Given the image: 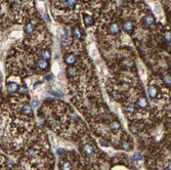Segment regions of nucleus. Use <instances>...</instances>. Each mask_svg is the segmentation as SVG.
<instances>
[{
  "label": "nucleus",
  "instance_id": "obj_3",
  "mask_svg": "<svg viewBox=\"0 0 171 170\" xmlns=\"http://www.w3.org/2000/svg\"><path fill=\"white\" fill-rule=\"evenodd\" d=\"M108 29H109V33L111 35L114 36H118L121 34V28L120 25L118 24V22L114 20V22H111L108 26Z\"/></svg>",
  "mask_w": 171,
  "mask_h": 170
},
{
  "label": "nucleus",
  "instance_id": "obj_6",
  "mask_svg": "<svg viewBox=\"0 0 171 170\" xmlns=\"http://www.w3.org/2000/svg\"><path fill=\"white\" fill-rule=\"evenodd\" d=\"M122 27H123L124 31H125L126 33H128L129 35L133 34L134 29H135V25H134V23H133V20H124L123 24H122Z\"/></svg>",
  "mask_w": 171,
  "mask_h": 170
},
{
  "label": "nucleus",
  "instance_id": "obj_2",
  "mask_svg": "<svg viewBox=\"0 0 171 170\" xmlns=\"http://www.w3.org/2000/svg\"><path fill=\"white\" fill-rule=\"evenodd\" d=\"M119 148L124 151H131L133 148V143L131 141V138L126 135L122 136L119 141Z\"/></svg>",
  "mask_w": 171,
  "mask_h": 170
},
{
  "label": "nucleus",
  "instance_id": "obj_17",
  "mask_svg": "<svg viewBox=\"0 0 171 170\" xmlns=\"http://www.w3.org/2000/svg\"><path fill=\"white\" fill-rule=\"evenodd\" d=\"M45 78L47 79V80H50V79H51V75L49 74V75H47V77H45Z\"/></svg>",
  "mask_w": 171,
  "mask_h": 170
},
{
  "label": "nucleus",
  "instance_id": "obj_16",
  "mask_svg": "<svg viewBox=\"0 0 171 170\" xmlns=\"http://www.w3.org/2000/svg\"><path fill=\"white\" fill-rule=\"evenodd\" d=\"M32 105H34V107H38V105H39V102H37V100H33Z\"/></svg>",
  "mask_w": 171,
  "mask_h": 170
},
{
  "label": "nucleus",
  "instance_id": "obj_5",
  "mask_svg": "<svg viewBox=\"0 0 171 170\" xmlns=\"http://www.w3.org/2000/svg\"><path fill=\"white\" fill-rule=\"evenodd\" d=\"M141 22H142V26H144V27L151 28L155 25L156 20H155V17L152 14H147V15H144V17L141 19Z\"/></svg>",
  "mask_w": 171,
  "mask_h": 170
},
{
  "label": "nucleus",
  "instance_id": "obj_8",
  "mask_svg": "<svg viewBox=\"0 0 171 170\" xmlns=\"http://www.w3.org/2000/svg\"><path fill=\"white\" fill-rule=\"evenodd\" d=\"M36 68L37 70H39V72H44V71H47L49 69V63L45 60H37V63H36Z\"/></svg>",
  "mask_w": 171,
  "mask_h": 170
},
{
  "label": "nucleus",
  "instance_id": "obj_12",
  "mask_svg": "<svg viewBox=\"0 0 171 170\" xmlns=\"http://www.w3.org/2000/svg\"><path fill=\"white\" fill-rule=\"evenodd\" d=\"M40 55V58H42V60H45L49 61V60L51 58V53H50V50L49 49H46V48H43V49L40 50L39 52Z\"/></svg>",
  "mask_w": 171,
  "mask_h": 170
},
{
  "label": "nucleus",
  "instance_id": "obj_14",
  "mask_svg": "<svg viewBox=\"0 0 171 170\" xmlns=\"http://www.w3.org/2000/svg\"><path fill=\"white\" fill-rule=\"evenodd\" d=\"M141 153H137V154H135V155L133 156V159H134V160H139V159H141Z\"/></svg>",
  "mask_w": 171,
  "mask_h": 170
},
{
  "label": "nucleus",
  "instance_id": "obj_7",
  "mask_svg": "<svg viewBox=\"0 0 171 170\" xmlns=\"http://www.w3.org/2000/svg\"><path fill=\"white\" fill-rule=\"evenodd\" d=\"M64 61L69 67L70 66H74L75 64L77 63V55H75L74 52H69V53H67V55H65Z\"/></svg>",
  "mask_w": 171,
  "mask_h": 170
},
{
  "label": "nucleus",
  "instance_id": "obj_10",
  "mask_svg": "<svg viewBox=\"0 0 171 170\" xmlns=\"http://www.w3.org/2000/svg\"><path fill=\"white\" fill-rule=\"evenodd\" d=\"M6 90L8 93L14 94L20 90V85L17 83H15V82H8V83H7V86H6Z\"/></svg>",
  "mask_w": 171,
  "mask_h": 170
},
{
  "label": "nucleus",
  "instance_id": "obj_13",
  "mask_svg": "<svg viewBox=\"0 0 171 170\" xmlns=\"http://www.w3.org/2000/svg\"><path fill=\"white\" fill-rule=\"evenodd\" d=\"M83 31L82 29L80 28V26H76V27H74L73 29V36L74 38H76V39H82L83 38Z\"/></svg>",
  "mask_w": 171,
  "mask_h": 170
},
{
  "label": "nucleus",
  "instance_id": "obj_9",
  "mask_svg": "<svg viewBox=\"0 0 171 170\" xmlns=\"http://www.w3.org/2000/svg\"><path fill=\"white\" fill-rule=\"evenodd\" d=\"M109 127H110V129L112 132H114L116 134V133H118L119 131L121 129V123L119 122L117 119H114L110 122V125H109Z\"/></svg>",
  "mask_w": 171,
  "mask_h": 170
},
{
  "label": "nucleus",
  "instance_id": "obj_1",
  "mask_svg": "<svg viewBox=\"0 0 171 170\" xmlns=\"http://www.w3.org/2000/svg\"><path fill=\"white\" fill-rule=\"evenodd\" d=\"M80 166L79 158L74 152L65 153L61 156L59 160V170H78Z\"/></svg>",
  "mask_w": 171,
  "mask_h": 170
},
{
  "label": "nucleus",
  "instance_id": "obj_11",
  "mask_svg": "<svg viewBox=\"0 0 171 170\" xmlns=\"http://www.w3.org/2000/svg\"><path fill=\"white\" fill-rule=\"evenodd\" d=\"M82 15H83V20L86 27H91V26L94 25V19H93L92 15H90L89 14H86V12H83Z\"/></svg>",
  "mask_w": 171,
  "mask_h": 170
},
{
  "label": "nucleus",
  "instance_id": "obj_15",
  "mask_svg": "<svg viewBox=\"0 0 171 170\" xmlns=\"http://www.w3.org/2000/svg\"><path fill=\"white\" fill-rule=\"evenodd\" d=\"M100 145L103 146H109V143H106V140H100Z\"/></svg>",
  "mask_w": 171,
  "mask_h": 170
},
{
  "label": "nucleus",
  "instance_id": "obj_4",
  "mask_svg": "<svg viewBox=\"0 0 171 170\" xmlns=\"http://www.w3.org/2000/svg\"><path fill=\"white\" fill-rule=\"evenodd\" d=\"M147 93L152 99H157L160 96V88L155 84H151L147 88Z\"/></svg>",
  "mask_w": 171,
  "mask_h": 170
}]
</instances>
